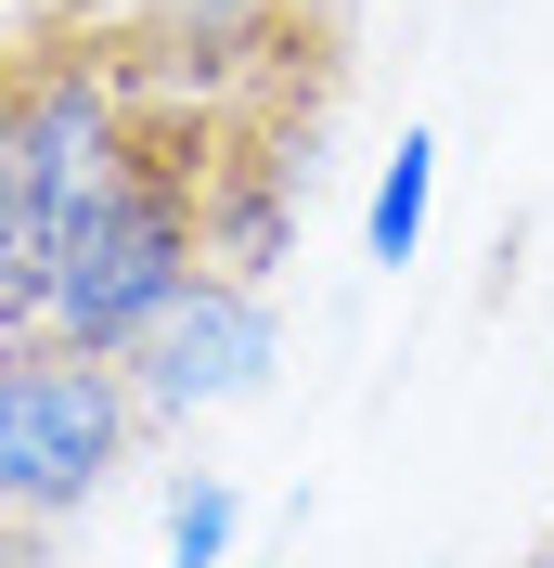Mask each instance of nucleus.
<instances>
[{
  "mask_svg": "<svg viewBox=\"0 0 554 568\" xmlns=\"http://www.w3.org/2000/svg\"><path fill=\"white\" fill-rule=\"evenodd\" d=\"M130 375L91 349H13L0 362V504L27 517V530H52V517H78V504L104 491L116 465H130Z\"/></svg>",
  "mask_w": 554,
  "mask_h": 568,
  "instance_id": "obj_1",
  "label": "nucleus"
},
{
  "mask_svg": "<svg viewBox=\"0 0 554 568\" xmlns=\"http://www.w3.org/2000/svg\"><path fill=\"white\" fill-rule=\"evenodd\" d=\"M271 362H284L271 297H258V284L194 272L168 311H155L130 349H116V375H130V400H142V414H219V400L271 388Z\"/></svg>",
  "mask_w": 554,
  "mask_h": 568,
  "instance_id": "obj_2",
  "label": "nucleus"
},
{
  "mask_svg": "<svg viewBox=\"0 0 554 568\" xmlns=\"http://www.w3.org/2000/svg\"><path fill=\"white\" fill-rule=\"evenodd\" d=\"M52 246H65V220H52V169H39V142H27L13 39H0V362L52 336Z\"/></svg>",
  "mask_w": 554,
  "mask_h": 568,
  "instance_id": "obj_3",
  "label": "nucleus"
},
{
  "mask_svg": "<svg viewBox=\"0 0 554 568\" xmlns=\"http://www.w3.org/2000/svg\"><path fill=\"white\" fill-rule=\"evenodd\" d=\"M425 233V142H400V169L375 181V258H413Z\"/></svg>",
  "mask_w": 554,
  "mask_h": 568,
  "instance_id": "obj_4",
  "label": "nucleus"
},
{
  "mask_svg": "<svg viewBox=\"0 0 554 568\" xmlns=\"http://www.w3.org/2000/svg\"><path fill=\"white\" fill-rule=\"evenodd\" d=\"M219 542H233V491L194 478V491L168 504V568H219Z\"/></svg>",
  "mask_w": 554,
  "mask_h": 568,
  "instance_id": "obj_5",
  "label": "nucleus"
},
{
  "mask_svg": "<svg viewBox=\"0 0 554 568\" xmlns=\"http://www.w3.org/2000/svg\"><path fill=\"white\" fill-rule=\"evenodd\" d=\"M0 568H39V530L13 517V504H0Z\"/></svg>",
  "mask_w": 554,
  "mask_h": 568,
  "instance_id": "obj_6",
  "label": "nucleus"
},
{
  "mask_svg": "<svg viewBox=\"0 0 554 568\" xmlns=\"http://www.w3.org/2000/svg\"><path fill=\"white\" fill-rule=\"evenodd\" d=\"M542 568H554V542H542Z\"/></svg>",
  "mask_w": 554,
  "mask_h": 568,
  "instance_id": "obj_7",
  "label": "nucleus"
}]
</instances>
